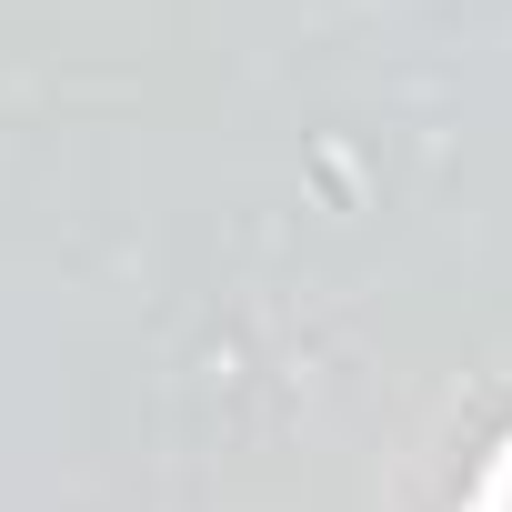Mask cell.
<instances>
[{"mask_svg": "<svg viewBox=\"0 0 512 512\" xmlns=\"http://www.w3.org/2000/svg\"><path fill=\"white\" fill-rule=\"evenodd\" d=\"M472 512H512V452H502V472L482 482V502H472Z\"/></svg>", "mask_w": 512, "mask_h": 512, "instance_id": "1", "label": "cell"}]
</instances>
